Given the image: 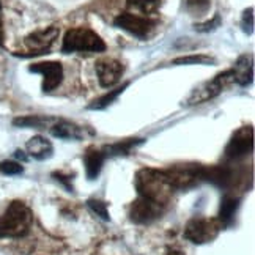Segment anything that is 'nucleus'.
Instances as JSON below:
<instances>
[{
  "instance_id": "nucleus-1",
  "label": "nucleus",
  "mask_w": 255,
  "mask_h": 255,
  "mask_svg": "<svg viewBox=\"0 0 255 255\" xmlns=\"http://www.w3.org/2000/svg\"><path fill=\"white\" fill-rule=\"evenodd\" d=\"M135 189L139 197L153 200L156 203L165 207L172 199L173 188L165 178L164 170L156 169H142L135 175Z\"/></svg>"
},
{
  "instance_id": "nucleus-2",
  "label": "nucleus",
  "mask_w": 255,
  "mask_h": 255,
  "mask_svg": "<svg viewBox=\"0 0 255 255\" xmlns=\"http://www.w3.org/2000/svg\"><path fill=\"white\" fill-rule=\"evenodd\" d=\"M33 213L21 200H13L0 216V238H22L30 232Z\"/></svg>"
},
{
  "instance_id": "nucleus-3",
  "label": "nucleus",
  "mask_w": 255,
  "mask_h": 255,
  "mask_svg": "<svg viewBox=\"0 0 255 255\" xmlns=\"http://www.w3.org/2000/svg\"><path fill=\"white\" fill-rule=\"evenodd\" d=\"M106 51V43L103 38L87 27L70 28L63 36L62 52H103Z\"/></svg>"
},
{
  "instance_id": "nucleus-4",
  "label": "nucleus",
  "mask_w": 255,
  "mask_h": 255,
  "mask_svg": "<svg viewBox=\"0 0 255 255\" xmlns=\"http://www.w3.org/2000/svg\"><path fill=\"white\" fill-rule=\"evenodd\" d=\"M222 229L224 225L218 218L195 216V218H192L186 224L183 237L194 244H207L218 238Z\"/></svg>"
},
{
  "instance_id": "nucleus-5",
  "label": "nucleus",
  "mask_w": 255,
  "mask_h": 255,
  "mask_svg": "<svg viewBox=\"0 0 255 255\" xmlns=\"http://www.w3.org/2000/svg\"><path fill=\"white\" fill-rule=\"evenodd\" d=\"M232 82H233L232 70L224 71V73L216 76L213 81H208V82L202 84L200 87L194 88L191 96L188 98V104L192 106V104H200V103H205L208 100H213V98L221 95L224 92V88Z\"/></svg>"
},
{
  "instance_id": "nucleus-6",
  "label": "nucleus",
  "mask_w": 255,
  "mask_h": 255,
  "mask_svg": "<svg viewBox=\"0 0 255 255\" xmlns=\"http://www.w3.org/2000/svg\"><path fill=\"white\" fill-rule=\"evenodd\" d=\"M165 178L173 189H188L203 180V167L199 165H173L164 170Z\"/></svg>"
},
{
  "instance_id": "nucleus-7",
  "label": "nucleus",
  "mask_w": 255,
  "mask_h": 255,
  "mask_svg": "<svg viewBox=\"0 0 255 255\" xmlns=\"http://www.w3.org/2000/svg\"><path fill=\"white\" fill-rule=\"evenodd\" d=\"M58 27H46L43 30H36L30 35L25 36L24 44L28 49V54H25L24 57H32V55H43V54H49L52 44L55 43V40L58 38Z\"/></svg>"
},
{
  "instance_id": "nucleus-8",
  "label": "nucleus",
  "mask_w": 255,
  "mask_h": 255,
  "mask_svg": "<svg viewBox=\"0 0 255 255\" xmlns=\"http://www.w3.org/2000/svg\"><path fill=\"white\" fill-rule=\"evenodd\" d=\"M115 27L126 30L128 33H131L137 38H146L150 36V33L154 30L156 21H153L151 17H143L137 16L132 13H122L114 19Z\"/></svg>"
},
{
  "instance_id": "nucleus-9",
  "label": "nucleus",
  "mask_w": 255,
  "mask_h": 255,
  "mask_svg": "<svg viewBox=\"0 0 255 255\" xmlns=\"http://www.w3.org/2000/svg\"><path fill=\"white\" fill-rule=\"evenodd\" d=\"M162 211H164L162 205L148 199L139 197L129 205L128 216H129V219L134 224H151L153 221L161 218Z\"/></svg>"
},
{
  "instance_id": "nucleus-10",
  "label": "nucleus",
  "mask_w": 255,
  "mask_h": 255,
  "mask_svg": "<svg viewBox=\"0 0 255 255\" xmlns=\"http://www.w3.org/2000/svg\"><path fill=\"white\" fill-rule=\"evenodd\" d=\"M254 148V129L252 126H243L233 134L227 148H225V158L238 159L241 156L251 153Z\"/></svg>"
},
{
  "instance_id": "nucleus-11",
  "label": "nucleus",
  "mask_w": 255,
  "mask_h": 255,
  "mask_svg": "<svg viewBox=\"0 0 255 255\" xmlns=\"http://www.w3.org/2000/svg\"><path fill=\"white\" fill-rule=\"evenodd\" d=\"M32 73H38L43 76V92L49 93L63 81V66L60 62H41L35 63L28 68Z\"/></svg>"
},
{
  "instance_id": "nucleus-12",
  "label": "nucleus",
  "mask_w": 255,
  "mask_h": 255,
  "mask_svg": "<svg viewBox=\"0 0 255 255\" xmlns=\"http://www.w3.org/2000/svg\"><path fill=\"white\" fill-rule=\"evenodd\" d=\"M96 74H98V81L100 85L104 88L114 87L117 82L122 79L125 68L119 60H114V58H103L96 63Z\"/></svg>"
},
{
  "instance_id": "nucleus-13",
  "label": "nucleus",
  "mask_w": 255,
  "mask_h": 255,
  "mask_svg": "<svg viewBox=\"0 0 255 255\" xmlns=\"http://www.w3.org/2000/svg\"><path fill=\"white\" fill-rule=\"evenodd\" d=\"M25 150L28 156H32L36 161H46L52 156L54 153V146L49 142L46 137L43 135H35L30 140L25 143Z\"/></svg>"
},
{
  "instance_id": "nucleus-14",
  "label": "nucleus",
  "mask_w": 255,
  "mask_h": 255,
  "mask_svg": "<svg viewBox=\"0 0 255 255\" xmlns=\"http://www.w3.org/2000/svg\"><path fill=\"white\" fill-rule=\"evenodd\" d=\"M232 74H233V82H237L243 87L249 85L252 82V76H254L252 55H241L238 58V62L235 63Z\"/></svg>"
},
{
  "instance_id": "nucleus-15",
  "label": "nucleus",
  "mask_w": 255,
  "mask_h": 255,
  "mask_svg": "<svg viewBox=\"0 0 255 255\" xmlns=\"http://www.w3.org/2000/svg\"><path fill=\"white\" fill-rule=\"evenodd\" d=\"M106 159V154L103 150H96V148H88L85 156H84V165H85V173L88 180H96L101 173L103 164Z\"/></svg>"
},
{
  "instance_id": "nucleus-16",
  "label": "nucleus",
  "mask_w": 255,
  "mask_h": 255,
  "mask_svg": "<svg viewBox=\"0 0 255 255\" xmlns=\"http://www.w3.org/2000/svg\"><path fill=\"white\" fill-rule=\"evenodd\" d=\"M51 132L54 137H58V139H68V140H77V139H82V129L77 125L70 123V122H65L60 120L57 122L52 128H51Z\"/></svg>"
},
{
  "instance_id": "nucleus-17",
  "label": "nucleus",
  "mask_w": 255,
  "mask_h": 255,
  "mask_svg": "<svg viewBox=\"0 0 255 255\" xmlns=\"http://www.w3.org/2000/svg\"><path fill=\"white\" fill-rule=\"evenodd\" d=\"M128 9L134 11L132 14L137 16H143V17H150L151 14L158 13V9L161 8L162 0H126Z\"/></svg>"
},
{
  "instance_id": "nucleus-18",
  "label": "nucleus",
  "mask_w": 255,
  "mask_h": 255,
  "mask_svg": "<svg viewBox=\"0 0 255 255\" xmlns=\"http://www.w3.org/2000/svg\"><path fill=\"white\" fill-rule=\"evenodd\" d=\"M238 205H240V200L238 199H233V197H229V195H225L221 202V210H219V221L222 222V225H229L233 219L235 213L238 210Z\"/></svg>"
},
{
  "instance_id": "nucleus-19",
  "label": "nucleus",
  "mask_w": 255,
  "mask_h": 255,
  "mask_svg": "<svg viewBox=\"0 0 255 255\" xmlns=\"http://www.w3.org/2000/svg\"><path fill=\"white\" fill-rule=\"evenodd\" d=\"M143 140L142 139H129V140H123V142H119V143H114V145H109L106 146L103 150V153L107 156H122V154H128L132 148H135L137 145H140Z\"/></svg>"
},
{
  "instance_id": "nucleus-20",
  "label": "nucleus",
  "mask_w": 255,
  "mask_h": 255,
  "mask_svg": "<svg viewBox=\"0 0 255 255\" xmlns=\"http://www.w3.org/2000/svg\"><path fill=\"white\" fill-rule=\"evenodd\" d=\"M128 87V84H123L122 87H119V88H115V90H111L109 93H106L104 96H101V98H98V100L93 103V104H90L88 106V109H95V111H101V109H104V107H107L109 104H112L117 98H119L122 93H123V90Z\"/></svg>"
},
{
  "instance_id": "nucleus-21",
  "label": "nucleus",
  "mask_w": 255,
  "mask_h": 255,
  "mask_svg": "<svg viewBox=\"0 0 255 255\" xmlns=\"http://www.w3.org/2000/svg\"><path fill=\"white\" fill-rule=\"evenodd\" d=\"M51 120L52 119H49V117H41V115H25V117H17V119H14L13 125L19 128H40Z\"/></svg>"
},
{
  "instance_id": "nucleus-22",
  "label": "nucleus",
  "mask_w": 255,
  "mask_h": 255,
  "mask_svg": "<svg viewBox=\"0 0 255 255\" xmlns=\"http://www.w3.org/2000/svg\"><path fill=\"white\" fill-rule=\"evenodd\" d=\"M211 6V0H186V8L192 16H203L208 13Z\"/></svg>"
},
{
  "instance_id": "nucleus-23",
  "label": "nucleus",
  "mask_w": 255,
  "mask_h": 255,
  "mask_svg": "<svg viewBox=\"0 0 255 255\" xmlns=\"http://www.w3.org/2000/svg\"><path fill=\"white\" fill-rule=\"evenodd\" d=\"M88 208H90L96 216H100L103 221H111V216H109V210H107V203L103 200H98V199H90L87 202Z\"/></svg>"
},
{
  "instance_id": "nucleus-24",
  "label": "nucleus",
  "mask_w": 255,
  "mask_h": 255,
  "mask_svg": "<svg viewBox=\"0 0 255 255\" xmlns=\"http://www.w3.org/2000/svg\"><path fill=\"white\" fill-rule=\"evenodd\" d=\"M175 65H189V63H200V65H208V63H214V60L211 57L207 55H189V57H180L173 60Z\"/></svg>"
},
{
  "instance_id": "nucleus-25",
  "label": "nucleus",
  "mask_w": 255,
  "mask_h": 255,
  "mask_svg": "<svg viewBox=\"0 0 255 255\" xmlns=\"http://www.w3.org/2000/svg\"><path fill=\"white\" fill-rule=\"evenodd\" d=\"M0 172L3 175H21L24 172V167L16 161H3L0 162Z\"/></svg>"
},
{
  "instance_id": "nucleus-26",
  "label": "nucleus",
  "mask_w": 255,
  "mask_h": 255,
  "mask_svg": "<svg viewBox=\"0 0 255 255\" xmlns=\"http://www.w3.org/2000/svg\"><path fill=\"white\" fill-rule=\"evenodd\" d=\"M241 27H243V30L249 35L254 32V8L252 6L244 9L243 17H241Z\"/></svg>"
},
{
  "instance_id": "nucleus-27",
  "label": "nucleus",
  "mask_w": 255,
  "mask_h": 255,
  "mask_svg": "<svg viewBox=\"0 0 255 255\" xmlns=\"http://www.w3.org/2000/svg\"><path fill=\"white\" fill-rule=\"evenodd\" d=\"M221 25V16L219 14H216L213 19H210V21L207 22H203V24H197L195 25V30L197 32H203V33H207V32H213L216 30Z\"/></svg>"
},
{
  "instance_id": "nucleus-28",
  "label": "nucleus",
  "mask_w": 255,
  "mask_h": 255,
  "mask_svg": "<svg viewBox=\"0 0 255 255\" xmlns=\"http://www.w3.org/2000/svg\"><path fill=\"white\" fill-rule=\"evenodd\" d=\"M52 176H54V178H55L57 181H60L68 191L73 192V183H71V178H70V176H65L62 172H55V173H52Z\"/></svg>"
},
{
  "instance_id": "nucleus-29",
  "label": "nucleus",
  "mask_w": 255,
  "mask_h": 255,
  "mask_svg": "<svg viewBox=\"0 0 255 255\" xmlns=\"http://www.w3.org/2000/svg\"><path fill=\"white\" fill-rule=\"evenodd\" d=\"M165 255H186V254L180 249H167V254Z\"/></svg>"
},
{
  "instance_id": "nucleus-30",
  "label": "nucleus",
  "mask_w": 255,
  "mask_h": 255,
  "mask_svg": "<svg viewBox=\"0 0 255 255\" xmlns=\"http://www.w3.org/2000/svg\"><path fill=\"white\" fill-rule=\"evenodd\" d=\"M14 156L17 159H22V161H25L27 159V156L24 154V151H21V150H17V151H14Z\"/></svg>"
},
{
  "instance_id": "nucleus-31",
  "label": "nucleus",
  "mask_w": 255,
  "mask_h": 255,
  "mask_svg": "<svg viewBox=\"0 0 255 255\" xmlns=\"http://www.w3.org/2000/svg\"><path fill=\"white\" fill-rule=\"evenodd\" d=\"M3 40H5V32H3V25H2V21H0V46L3 44Z\"/></svg>"
}]
</instances>
